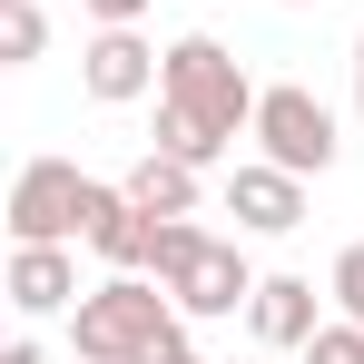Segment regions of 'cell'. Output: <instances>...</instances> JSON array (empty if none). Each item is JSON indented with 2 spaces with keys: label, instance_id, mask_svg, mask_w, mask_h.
<instances>
[{
  "label": "cell",
  "instance_id": "cell-20",
  "mask_svg": "<svg viewBox=\"0 0 364 364\" xmlns=\"http://www.w3.org/2000/svg\"><path fill=\"white\" fill-rule=\"evenodd\" d=\"M276 10H315V0H276Z\"/></svg>",
  "mask_w": 364,
  "mask_h": 364
},
{
  "label": "cell",
  "instance_id": "cell-10",
  "mask_svg": "<svg viewBox=\"0 0 364 364\" xmlns=\"http://www.w3.org/2000/svg\"><path fill=\"white\" fill-rule=\"evenodd\" d=\"M246 325H256V345H266V355H305V335L325 325V296H315V276H256V305H246Z\"/></svg>",
  "mask_w": 364,
  "mask_h": 364
},
{
  "label": "cell",
  "instance_id": "cell-13",
  "mask_svg": "<svg viewBox=\"0 0 364 364\" xmlns=\"http://www.w3.org/2000/svg\"><path fill=\"white\" fill-rule=\"evenodd\" d=\"M148 148H168V158H187V168H217V158H227V138H207L197 119H178L168 99H158V138H148Z\"/></svg>",
  "mask_w": 364,
  "mask_h": 364
},
{
  "label": "cell",
  "instance_id": "cell-4",
  "mask_svg": "<svg viewBox=\"0 0 364 364\" xmlns=\"http://www.w3.org/2000/svg\"><path fill=\"white\" fill-rule=\"evenodd\" d=\"M256 158H276V168H296V178H325L335 158H345V138H335V109L305 89V79H276V89H256Z\"/></svg>",
  "mask_w": 364,
  "mask_h": 364
},
{
  "label": "cell",
  "instance_id": "cell-18",
  "mask_svg": "<svg viewBox=\"0 0 364 364\" xmlns=\"http://www.w3.org/2000/svg\"><path fill=\"white\" fill-rule=\"evenodd\" d=\"M0 364H40V345H30V335H10V345H0Z\"/></svg>",
  "mask_w": 364,
  "mask_h": 364
},
{
  "label": "cell",
  "instance_id": "cell-12",
  "mask_svg": "<svg viewBox=\"0 0 364 364\" xmlns=\"http://www.w3.org/2000/svg\"><path fill=\"white\" fill-rule=\"evenodd\" d=\"M50 50V20H40V0H0V69H30Z\"/></svg>",
  "mask_w": 364,
  "mask_h": 364
},
{
  "label": "cell",
  "instance_id": "cell-5",
  "mask_svg": "<svg viewBox=\"0 0 364 364\" xmlns=\"http://www.w3.org/2000/svg\"><path fill=\"white\" fill-rule=\"evenodd\" d=\"M10 246H89V178L79 158H30L10 178Z\"/></svg>",
  "mask_w": 364,
  "mask_h": 364
},
{
  "label": "cell",
  "instance_id": "cell-8",
  "mask_svg": "<svg viewBox=\"0 0 364 364\" xmlns=\"http://www.w3.org/2000/svg\"><path fill=\"white\" fill-rule=\"evenodd\" d=\"M89 256H99L109 276H148V256H158V217H148L128 187H99V178H89Z\"/></svg>",
  "mask_w": 364,
  "mask_h": 364
},
{
  "label": "cell",
  "instance_id": "cell-3",
  "mask_svg": "<svg viewBox=\"0 0 364 364\" xmlns=\"http://www.w3.org/2000/svg\"><path fill=\"white\" fill-rule=\"evenodd\" d=\"M158 99H168L178 119H197L207 138H227V148L256 128V79H246V69L227 60V40H207V30H178V40H168Z\"/></svg>",
  "mask_w": 364,
  "mask_h": 364
},
{
  "label": "cell",
  "instance_id": "cell-7",
  "mask_svg": "<svg viewBox=\"0 0 364 364\" xmlns=\"http://www.w3.org/2000/svg\"><path fill=\"white\" fill-rule=\"evenodd\" d=\"M158 60H168V50H148L138 30H89V50H79V89H89L99 109H128V99L158 89Z\"/></svg>",
  "mask_w": 364,
  "mask_h": 364
},
{
  "label": "cell",
  "instance_id": "cell-15",
  "mask_svg": "<svg viewBox=\"0 0 364 364\" xmlns=\"http://www.w3.org/2000/svg\"><path fill=\"white\" fill-rule=\"evenodd\" d=\"M325 296H335V315H355V325H364V237L345 246V256H335V276H325Z\"/></svg>",
  "mask_w": 364,
  "mask_h": 364
},
{
  "label": "cell",
  "instance_id": "cell-9",
  "mask_svg": "<svg viewBox=\"0 0 364 364\" xmlns=\"http://www.w3.org/2000/svg\"><path fill=\"white\" fill-rule=\"evenodd\" d=\"M10 315L20 325H40V315H69V305L89 296L79 286V246H10Z\"/></svg>",
  "mask_w": 364,
  "mask_h": 364
},
{
  "label": "cell",
  "instance_id": "cell-2",
  "mask_svg": "<svg viewBox=\"0 0 364 364\" xmlns=\"http://www.w3.org/2000/svg\"><path fill=\"white\" fill-rule=\"evenodd\" d=\"M148 276L178 296L187 325H217V315H246L256 305V266H246L237 237H207L197 217H158V256H148Z\"/></svg>",
  "mask_w": 364,
  "mask_h": 364
},
{
  "label": "cell",
  "instance_id": "cell-6",
  "mask_svg": "<svg viewBox=\"0 0 364 364\" xmlns=\"http://www.w3.org/2000/svg\"><path fill=\"white\" fill-rule=\"evenodd\" d=\"M227 217L246 237H296L305 227V178L276 168V158H246V168H227Z\"/></svg>",
  "mask_w": 364,
  "mask_h": 364
},
{
  "label": "cell",
  "instance_id": "cell-16",
  "mask_svg": "<svg viewBox=\"0 0 364 364\" xmlns=\"http://www.w3.org/2000/svg\"><path fill=\"white\" fill-rule=\"evenodd\" d=\"M79 10H89V20H99V30H138V20H148V10H158V0H79Z\"/></svg>",
  "mask_w": 364,
  "mask_h": 364
},
{
  "label": "cell",
  "instance_id": "cell-14",
  "mask_svg": "<svg viewBox=\"0 0 364 364\" xmlns=\"http://www.w3.org/2000/svg\"><path fill=\"white\" fill-rule=\"evenodd\" d=\"M296 364H364V325H355V315H325V325L305 335Z\"/></svg>",
  "mask_w": 364,
  "mask_h": 364
},
{
  "label": "cell",
  "instance_id": "cell-19",
  "mask_svg": "<svg viewBox=\"0 0 364 364\" xmlns=\"http://www.w3.org/2000/svg\"><path fill=\"white\" fill-rule=\"evenodd\" d=\"M355 119H364V30H355Z\"/></svg>",
  "mask_w": 364,
  "mask_h": 364
},
{
  "label": "cell",
  "instance_id": "cell-11",
  "mask_svg": "<svg viewBox=\"0 0 364 364\" xmlns=\"http://www.w3.org/2000/svg\"><path fill=\"white\" fill-rule=\"evenodd\" d=\"M119 187L148 207V217H197V197H207V168H187V158H168V148H148V158H138Z\"/></svg>",
  "mask_w": 364,
  "mask_h": 364
},
{
  "label": "cell",
  "instance_id": "cell-1",
  "mask_svg": "<svg viewBox=\"0 0 364 364\" xmlns=\"http://www.w3.org/2000/svg\"><path fill=\"white\" fill-rule=\"evenodd\" d=\"M178 335H187V315L158 276H109V286H89L69 305V355L79 364H148Z\"/></svg>",
  "mask_w": 364,
  "mask_h": 364
},
{
  "label": "cell",
  "instance_id": "cell-17",
  "mask_svg": "<svg viewBox=\"0 0 364 364\" xmlns=\"http://www.w3.org/2000/svg\"><path fill=\"white\" fill-rule=\"evenodd\" d=\"M148 364H207V355H197V345H187V335H178V345H158V355H148Z\"/></svg>",
  "mask_w": 364,
  "mask_h": 364
}]
</instances>
